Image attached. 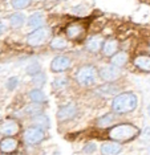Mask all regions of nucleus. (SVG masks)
Here are the masks:
<instances>
[{
    "instance_id": "f704fd0d",
    "label": "nucleus",
    "mask_w": 150,
    "mask_h": 155,
    "mask_svg": "<svg viewBox=\"0 0 150 155\" xmlns=\"http://www.w3.org/2000/svg\"><path fill=\"white\" fill-rule=\"evenodd\" d=\"M2 155H3V154H2Z\"/></svg>"
},
{
    "instance_id": "cd10ccee",
    "label": "nucleus",
    "mask_w": 150,
    "mask_h": 155,
    "mask_svg": "<svg viewBox=\"0 0 150 155\" xmlns=\"http://www.w3.org/2000/svg\"><path fill=\"white\" fill-rule=\"evenodd\" d=\"M96 151H97V144L94 142H88L83 149V153L87 155H92V154H94Z\"/></svg>"
},
{
    "instance_id": "39448f33",
    "label": "nucleus",
    "mask_w": 150,
    "mask_h": 155,
    "mask_svg": "<svg viewBox=\"0 0 150 155\" xmlns=\"http://www.w3.org/2000/svg\"><path fill=\"white\" fill-rule=\"evenodd\" d=\"M49 36H51V29L47 27H41L28 35L27 43L28 45H32V47H39V45L44 44L47 41V38H49Z\"/></svg>"
},
{
    "instance_id": "b1692460",
    "label": "nucleus",
    "mask_w": 150,
    "mask_h": 155,
    "mask_svg": "<svg viewBox=\"0 0 150 155\" xmlns=\"http://www.w3.org/2000/svg\"><path fill=\"white\" fill-rule=\"evenodd\" d=\"M68 47V41L63 37H55L52 38L51 41V48L55 49V51H61V49H65Z\"/></svg>"
},
{
    "instance_id": "bb28decb",
    "label": "nucleus",
    "mask_w": 150,
    "mask_h": 155,
    "mask_svg": "<svg viewBox=\"0 0 150 155\" xmlns=\"http://www.w3.org/2000/svg\"><path fill=\"white\" fill-rule=\"evenodd\" d=\"M27 73L28 74H32V76H36L40 73V64L36 61H33L31 65L27 66Z\"/></svg>"
},
{
    "instance_id": "9b49d317",
    "label": "nucleus",
    "mask_w": 150,
    "mask_h": 155,
    "mask_svg": "<svg viewBox=\"0 0 150 155\" xmlns=\"http://www.w3.org/2000/svg\"><path fill=\"white\" fill-rule=\"evenodd\" d=\"M98 76L101 77L104 81H106V82H113L114 80H117L121 76V70H118L117 66L109 64V65L102 66V68L100 69Z\"/></svg>"
},
{
    "instance_id": "423d86ee",
    "label": "nucleus",
    "mask_w": 150,
    "mask_h": 155,
    "mask_svg": "<svg viewBox=\"0 0 150 155\" xmlns=\"http://www.w3.org/2000/svg\"><path fill=\"white\" fill-rule=\"evenodd\" d=\"M65 33L68 38L73 41H80L85 37V33H87V27H85L84 23L81 21H73L70 24H68L65 28Z\"/></svg>"
},
{
    "instance_id": "7c9ffc66",
    "label": "nucleus",
    "mask_w": 150,
    "mask_h": 155,
    "mask_svg": "<svg viewBox=\"0 0 150 155\" xmlns=\"http://www.w3.org/2000/svg\"><path fill=\"white\" fill-rule=\"evenodd\" d=\"M142 135H144L146 139H150V126L149 127H146L144 131H142Z\"/></svg>"
},
{
    "instance_id": "4468645a",
    "label": "nucleus",
    "mask_w": 150,
    "mask_h": 155,
    "mask_svg": "<svg viewBox=\"0 0 150 155\" xmlns=\"http://www.w3.org/2000/svg\"><path fill=\"white\" fill-rule=\"evenodd\" d=\"M102 54L104 56H108V57H110V56H113L117 53V51H118V41L114 40V38H109V40H106L105 43H104L102 45Z\"/></svg>"
},
{
    "instance_id": "a211bd4d",
    "label": "nucleus",
    "mask_w": 150,
    "mask_h": 155,
    "mask_svg": "<svg viewBox=\"0 0 150 155\" xmlns=\"http://www.w3.org/2000/svg\"><path fill=\"white\" fill-rule=\"evenodd\" d=\"M45 23V16L43 15L41 12H35L32 13V15L29 16V19H28V25H29L31 28H41L43 25H44Z\"/></svg>"
},
{
    "instance_id": "6ab92c4d",
    "label": "nucleus",
    "mask_w": 150,
    "mask_h": 155,
    "mask_svg": "<svg viewBox=\"0 0 150 155\" xmlns=\"http://www.w3.org/2000/svg\"><path fill=\"white\" fill-rule=\"evenodd\" d=\"M128 60H129V56H128L126 52H117L112 57L110 62H112V65L117 66V68H121V66H124L126 64Z\"/></svg>"
},
{
    "instance_id": "ddd939ff",
    "label": "nucleus",
    "mask_w": 150,
    "mask_h": 155,
    "mask_svg": "<svg viewBox=\"0 0 150 155\" xmlns=\"http://www.w3.org/2000/svg\"><path fill=\"white\" fill-rule=\"evenodd\" d=\"M122 151V144L113 142V140H108L104 142L100 147V153L101 155H118Z\"/></svg>"
},
{
    "instance_id": "5701e85b",
    "label": "nucleus",
    "mask_w": 150,
    "mask_h": 155,
    "mask_svg": "<svg viewBox=\"0 0 150 155\" xmlns=\"http://www.w3.org/2000/svg\"><path fill=\"white\" fill-rule=\"evenodd\" d=\"M29 98H31L32 102H35V104H43V102L47 100L45 94L43 93L40 89H32L29 91Z\"/></svg>"
},
{
    "instance_id": "9d476101",
    "label": "nucleus",
    "mask_w": 150,
    "mask_h": 155,
    "mask_svg": "<svg viewBox=\"0 0 150 155\" xmlns=\"http://www.w3.org/2000/svg\"><path fill=\"white\" fill-rule=\"evenodd\" d=\"M78 113V109L74 104H68V105H64L57 110V119L60 122H66V121H70L73 119L74 117L77 115Z\"/></svg>"
},
{
    "instance_id": "c756f323",
    "label": "nucleus",
    "mask_w": 150,
    "mask_h": 155,
    "mask_svg": "<svg viewBox=\"0 0 150 155\" xmlns=\"http://www.w3.org/2000/svg\"><path fill=\"white\" fill-rule=\"evenodd\" d=\"M66 84H68V78H57V80H55V82H53V86L61 87V86H65Z\"/></svg>"
},
{
    "instance_id": "4be33fe9",
    "label": "nucleus",
    "mask_w": 150,
    "mask_h": 155,
    "mask_svg": "<svg viewBox=\"0 0 150 155\" xmlns=\"http://www.w3.org/2000/svg\"><path fill=\"white\" fill-rule=\"evenodd\" d=\"M97 91L100 94H105V96H112V94H116L117 91H118V87H117L116 85H113L112 82H108L105 84V85L100 86Z\"/></svg>"
},
{
    "instance_id": "0eeeda50",
    "label": "nucleus",
    "mask_w": 150,
    "mask_h": 155,
    "mask_svg": "<svg viewBox=\"0 0 150 155\" xmlns=\"http://www.w3.org/2000/svg\"><path fill=\"white\" fill-rule=\"evenodd\" d=\"M20 123L13 118H5L0 121V134L3 137H16L20 133Z\"/></svg>"
},
{
    "instance_id": "f3484780",
    "label": "nucleus",
    "mask_w": 150,
    "mask_h": 155,
    "mask_svg": "<svg viewBox=\"0 0 150 155\" xmlns=\"http://www.w3.org/2000/svg\"><path fill=\"white\" fill-rule=\"evenodd\" d=\"M116 122V115L113 113H106L105 115L100 117L96 122L97 127L100 129H106V127H113V123Z\"/></svg>"
},
{
    "instance_id": "393cba45",
    "label": "nucleus",
    "mask_w": 150,
    "mask_h": 155,
    "mask_svg": "<svg viewBox=\"0 0 150 155\" xmlns=\"http://www.w3.org/2000/svg\"><path fill=\"white\" fill-rule=\"evenodd\" d=\"M45 80H47V77H45V74L43 72H40L39 74L33 76V78H32V84H33L35 86H36V89H39V87H41L43 85H44Z\"/></svg>"
},
{
    "instance_id": "dca6fc26",
    "label": "nucleus",
    "mask_w": 150,
    "mask_h": 155,
    "mask_svg": "<svg viewBox=\"0 0 150 155\" xmlns=\"http://www.w3.org/2000/svg\"><path fill=\"white\" fill-rule=\"evenodd\" d=\"M135 68H138L142 72H150V56L149 54H138L133 60Z\"/></svg>"
},
{
    "instance_id": "f03ea898",
    "label": "nucleus",
    "mask_w": 150,
    "mask_h": 155,
    "mask_svg": "<svg viewBox=\"0 0 150 155\" xmlns=\"http://www.w3.org/2000/svg\"><path fill=\"white\" fill-rule=\"evenodd\" d=\"M138 105L137 96L131 91L117 94L112 102V110L116 114H126V113L134 111Z\"/></svg>"
},
{
    "instance_id": "20e7f679",
    "label": "nucleus",
    "mask_w": 150,
    "mask_h": 155,
    "mask_svg": "<svg viewBox=\"0 0 150 155\" xmlns=\"http://www.w3.org/2000/svg\"><path fill=\"white\" fill-rule=\"evenodd\" d=\"M23 139L24 142L29 146H36V144H40L43 140L45 139V131L39 127H28L23 134Z\"/></svg>"
},
{
    "instance_id": "412c9836",
    "label": "nucleus",
    "mask_w": 150,
    "mask_h": 155,
    "mask_svg": "<svg viewBox=\"0 0 150 155\" xmlns=\"http://www.w3.org/2000/svg\"><path fill=\"white\" fill-rule=\"evenodd\" d=\"M24 21H26V16L21 12H16L9 17V24L12 28H20L24 24Z\"/></svg>"
},
{
    "instance_id": "a878e982",
    "label": "nucleus",
    "mask_w": 150,
    "mask_h": 155,
    "mask_svg": "<svg viewBox=\"0 0 150 155\" xmlns=\"http://www.w3.org/2000/svg\"><path fill=\"white\" fill-rule=\"evenodd\" d=\"M11 4H12L15 9H23V8H27L31 4V0H12Z\"/></svg>"
},
{
    "instance_id": "f257e3e1",
    "label": "nucleus",
    "mask_w": 150,
    "mask_h": 155,
    "mask_svg": "<svg viewBox=\"0 0 150 155\" xmlns=\"http://www.w3.org/2000/svg\"><path fill=\"white\" fill-rule=\"evenodd\" d=\"M140 135V129L131 123H120L114 125L108 130V137L110 140L117 143H125L135 139Z\"/></svg>"
},
{
    "instance_id": "473e14b6",
    "label": "nucleus",
    "mask_w": 150,
    "mask_h": 155,
    "mask_svg": "<svg viewBox=\"0 0 150 155\" xmlns=\"http://www.w3.org/2000/svg\"><path fill=\"white\" fill-rule=\"evenodd\" d=\"M148 113H149V115H150V105L148 106Z\"/></svg>"
},
{
    "instance_id": "2eb2a0df",
    "label": "nucleus",
    "mask_w": 150,
    "mask_h": 155,
    "mask_svg": "<svg viewBox=\"0 0 150 155\" xmlns=\"http://www.w3.org/2000/svg\"><path fill=\"white\" fill-rule=\"evenodd\" d=\"M32 126L33 127H39L41 130H47L49 129V126H51V121H49V117L45 114H39V115H35V117H32Z\"/></svg>"
},
{
    "instance_id": "7ed1b4c3",
    "label": "nucleus",
    "mask_w": 150,
    "mask_h": 155,
    "mask_svg": "<svg viewBox=\"0 0 150 155\" xmlns=\"http://www.w3.org/2000/svg\"><path fill=\"white\" fill-rule=\"evenodd\" d=\"M98 70L94 68L93 65H84L81 68H78V70L74 74L76 82L80 84L83 86H92L97 82L98 80Z\"/></svg>"
},
{
    "instance_id": "aec40b11",
    "label": "nucleus",
    "mask_w": 150,
    "mask_h": 155,
    "mask_svg": "<svg viewBox=\"0 0 150 155\" xmlns=\"http://www.w3.org/2000/svg\"><path fill=\"white\" fill-rule=\"evenodd\" d=\"M24 113L27 115H31V117H35V115H39L43 113V104H35V102H31L29 105H27L24 107Z\"/></svg>"
},
{
    "instance_id": "2f4dec72",
    "label": "nucleus",
    "mask_w": 150,
    "mask_h": 155,
    "mask_svg": "<svg viewBox=\"0 0 150 155\" xmlns=\"http://www.w3.org/2000/svg\"><path fill=\"white\" fill-rule=\"evenodd\" d=\"M4 32H5V23H3L2 20H0V36Z\"/></svg>"
},
{
    "instance_id": "72a5a7b5",
    "label": "nucleus",
    "mask_w": 150,
    "mask_h": 155,
    "mask_svg": "<svg viewBox=\"0 0 150 155\" xmlns=\"http://www.w3.org/2000/svg\"><path fill=\"white\" fill-rule=\"evenodd\" d=\"M149 52H150V47H149Z\"/></svg>"
},
{
    "instance_id": "1a4fd4ad",
    "label": "nucleus",
    "mask_w": 150,
    "mask_h": 155,
    "mask_svg": "<svg viewBox=\"0 0 150 155\" xmlns=\"http://www.w3.org/2000/svg\"><path fill=\"white\" fill-rule=\"evenodd\" d=\"M19 140L15 137H3V139L0 140V153L3 155L15 154L19 149Z\"/></svg>"
},
{
    "instance_id": "6e6552de",
    "label": "nucleus",
    "mask_w": 150,
    "mask_h": 155,
    "mask_svg": "<svg viewBox=\"0 0 150 155\" xmlns=\"http://www.w3.org/2000/svg\"><path fill=\"white\" fill-rule=\"evenodd\" d=\"M70 65H72V60H70L69 56L59 54L52 60L51 70L55 72V73H61V72H65L66 69H69Z\"/></svg>"
},
{
    "instance_id": "c85d7f7f",
    "label": "nucleus",
    "mask_w": 150,
    "mask_h": 155,
    "mask_svg": "<svg viewBox=\"0 0 150 155\" xmlns=\"http://www.w3.org/2000/svg\"><path fill=\"white\" fill-rule=\"evenodd\" d=\"M17 84H19V78H17V77H11V78L7 81L5 87L8 90H15V87L17 86Z\"/></svg>"
},
{
    "instance_id": "f8f14e48",
    "label": "nucleus",
    "mask_w": 150,
    "mask_h": 155,
    "mask_svg": "<svg viewBox=\"0 0 150 155\" xmlns=\"http://www.w3.org/2000/svg\"><path fill=\"white\" fill-rule=\"evenodd\" d=\"M104 37L101 35L96 33V35H92V36H89L87 38V44H85V47L90 53H97L102 49V45H104Z\"/></svg>"
}]
</instances>
